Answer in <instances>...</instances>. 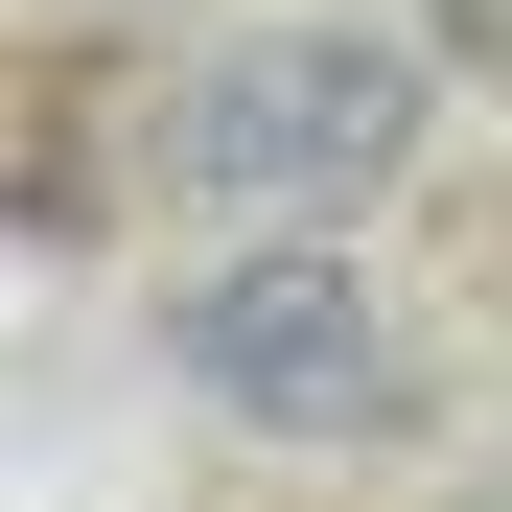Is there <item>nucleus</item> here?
<instances>
[{"label":"nucleus","mask_w":512,"mask_h":512,"mask_svg":"<svg viewBox=\"0 0 512 512\" xmlns=\"http://www.w3.org/2000/svg\"><path fill=\"white\" fill-rule=\"evenodd\" d=\"M396 140H419V70L373 24H256V47H210L187 94H163V187L256 210V233H326V210L396 187Z\"/></svg>","instance_id":"nucleus-1"},{"label":"nucleus","mask_w":512,"mask_h":512,"mask_svg":"<svg viewBox=\"0 0 512 512\" xmlns=\"http://www.w3.org/2000/svg\"><path fill=\"white\" fill-rule=\"evenodd\" d=\"M163 373L210 419H256V443H373V419H419V326L326 233H256V256H210V280L163 303Z\"/></svg>","instance_id":"nucleus-2"}]
</instances>
